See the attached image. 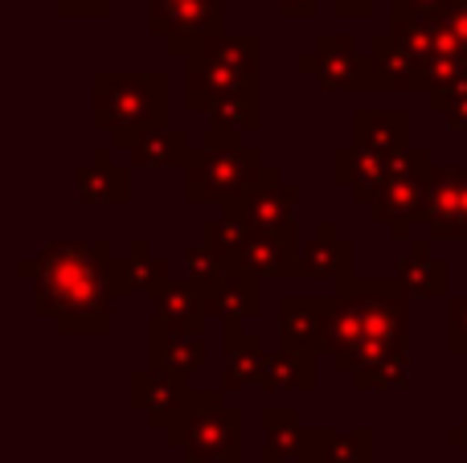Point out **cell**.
<instances>
[{"mask_svg": "<svg viewBox=\"0 0 467 463\" xmlns=\"http://www.w3.org/2000/svg\"><path fill=\"white\" fill-rule=\"evenodd\" d=\"M263 341L254 333H246V324H222V390H258L263 382Z\"/></svg>", "mask_w": 467, "mask_h": 463, "instance_id": "24", "label": "cell"}, {"mask_svg": "<svg viewBox=\"0 0 467 463\" xmlns=\"http://www.w3.org/2000/svg\"><path fill=\"white\" fill-rule=\"evenodd\" d=\"M205 308L218 324H250L263 316V279H254L242 267L213 279V283H205Z\"/></svg>", "mask_w": 467, "mask_h": 463, "instance_id": "19", "label": "cell"}, {"mask_svg": "<svg viewBox=\"0 0 467 463\" xmlns=\"http://www.w3.org/2000/svg\"><path fill=\"white\" fill-rule=\"evenodd\" d=\"M74 197L82 205H128L131 201V172L115 160L111 144L95 148L87 169L74 172Z\"/></svg>", "mask_w": 467, "mask_h": 463, "instance_id": "20", "label": "cell"}, {"mask_svg": "<svg viewBox=\"0 0 467 463\" xmlns=\"http://www.w3.org/2000/svg\"><path fill=\"white\" fill-rule=\"evenodd\" d=\"M263 427V463H324L332 427H304L296 406H266L258 415Z\"/></svg>", "mask_w": 467, "mask_h": 463, "instance_id": "10", "label": "cell"}, {"mask_svg": "<svg viewBox=\"0 0 467 463\" xmlns=\"http://www.w3.org/2000/svg\"><path fill=\"white\" fill-rule=\"evenodd\" d=\"M455 0H389V13H422V16H443Z\"/></svg>", "mask_w": 467, "mask_h": 463, "instance_id": "37", "label": "cell"}, {"mask_svg": "<svg viewBox=\"0 0 467 463\" xmlns=\"http://www.w3.org/2000/svg\"><path fill=\"white\" fill-rule=\"evenodd\" d=\"M90 90H95L90 123L95 131L111 136L115 152H123L140 131L169 123V74H95Z\"/></svg>", "mask_w": 467, "mask_h": 463, "instance_id": "4", "label": "cell"}, {"mask_svg": "<svg viewBox=\"0 0 467 463\" xmlns=\"http://www.w3.org/2000/svg\"><path fill=\"white\" fill-rule=\"evenodd\" d=\"M332 312V295H283L279 300V345L299 357H324V320Z\"/></svg>", "mask_w": 467, "mask_h": 463, "instance_id": "16", "label": "cell"}, {"mask_svg": "<svg viewBox=\"0 0 467 463\" xmlns=\"http://www.w3.org/2000/svg\"><path fill=\"white\" fill-rule=\"evenodd\" d=\"M164 439L185 463H242L246 459V415L226 402V390H193Z\"/></svg>", "mask_w": 467, "mask_h": 463, "instance_id": "5", "label": "cell"}, {"mask_svg": "<svg viewBox=\"0 0 467 463\" xmlns=\"http://www.w3.org/2000/svg\"><path fill=\"white\" fill-rule=\"evenodd\" d=\"M394 160L398 156L373 152V148H361V144L337 148V152H332V180H337L340 189H348L357 205H369V197L378 193V185L389 177Z\"/></svg>", "mask_w": 467, "mask_h": 463, "instance_id": "22", "label": "cell"}, {"mask_svg": "<svg viewBox=\"0 0 467 463\" xmlns=\"http://www.w3.org/2000/svg\"><path fill=\"white\" fill-rule=\"evenodd\" d=\"M443 115H447V123H451L455 131H467V98H460V103H451Z\"/></svg>", "mask_w": 467, "mask_h": 463, "instance_id": "42", "label": "cell"}, {"mask_svg": "<svg viewBox=\"0 0 467 463\" xmlns=\"http://www.w3.org/2000/svg\"><path fill=\"white\" fill-rule=\"evenodd\" d=\"M115 246L107 238L78 242L57 238L33 259L16 262V275L33 279V308L54 324L57 336H111L115 333V292H111Z\"/></svg>", "mask_w": 467, "mask_h": 463, "instance_id": "1", "label": "cell"}, {"mask_svg": "<svg viewBox=\"0 0 467 463\" xmlns=\"http://www.w3.org/2000/svg\"><path fill=\"white\" fill-rule=\"evenodd\" d=\"M152 312H161L172 324H189V328H205L210 324V308H205V287L197 279H169L164 287H156L152 295Z\"/></svg>", "mask_w": 467, "mask_h": 463, "instance_id": "29", "label": "cell"}, {"mask_svg": "<svg viewBox=\"0 0 467 463\" xmlns=\"http://www.w3.org/2000/svg\"><path fill=\"white\" fill-rule=\"evenodd\" d=\"M353 144L386 156H402L414 148V115L406 107H357Z\"/></svg>", "mask_w": 467, "mask_h": 463, "instance_id": "18", "label": "cell"}, {"mask_svg": "<svg viewBox=\"0 0 467 463\" xmlns=\"http://www.w3.org/2000/svg\"><path fill=\"white\" fill-rule=\"evenodd\" d=\"M185 201L189 205H226L263 180H283L275 164H263L254 148H193L185 156Z\"/></svg>", "mask_w": 467, "mask_h": 463, "instance_id": "6", "label": "cell"}, {"mask_svg": "<svg viewBox=\"0 0 467 463\" xmlns=\"http://www.w3.org/2000/svg\"><path fill=\"white\" fill-rule=\"evenodd\" d=\"M373 456H378V439H373V427H353V431H328L324 463H373Z\"/></svg>", "mask_w": 467, "mask_h": 463, "instance_id": "30", "label": "cell"}, {"mask_svg": "<svg viewBox=\"0 0 467 463\" xmlns=\"http://www.w3.org/2000/svg\"><path fill=\"white\" fill-rule=\"evenodd\" d=\"M296 210H299V185L287 180H263V185L246 189L242 197L222 205V213L246 221L250 234H279V230L296 226Z\"/></svg>", "mask_w": 467, "mask_h": 463, "instance_id": "15", "label": "cell"}, {"mask_svg": "<svg viewBox=\"0 0 467 463\" xmlns=\"http://www.w3.org/2000/svg\"><path fill=\"white\" fill-rule=\"evenodd\" d=\"M365 95H422V57L394 33H381L365 49Z\"/></svg>", "mask_w": 467, "mask_h": 463, "instance_id": "12", "label": "cell"}, {"mask_svg": "<svg viewBox=\"0 0 467 463\" xmlns=\"http://www.w3.org/2000/svg\"><path fill=\"white\" fill-rule=\"evenodd\" d=\"M242 262L238 259H226V254H218L210 242H193V246H185V275L189 279H197V283H213V279H222V275H230V271H238Z\"/></svg>", "mask_w": 467, "mask_h": 463, "instance_id": "31", "label": "cell"}, {"mask_svg": "<svg viewBox=\"0 0 467 463\" xmlns=\"http://www.w3.org/2000/svg\"><path fill=\"white\" fill-rule=\"evenodd\" d=\"M435 172L431 164V152L427 148H410L394 160L389 177L378 185V193L369 197V218L378 226L389 230L394 242H414V218H419V205H422V193H427V180Z\"/></svg>", "mask_w": 467, "mask_h": 463, "instance_id": "7", "label": "cell"}, {"mask_svg": "<svg viewBox=\"0 0 467 463\" xmlns=\"http://www.w3.org/2000/svg\"><path fill=\"white\" fill-rule=\"evenodd\" d=\"M246 136H250V131L234 128V123H226V119H210V128H205V136H202V148L230 152V148H246Z\"/></svg>", "mask_w": 467, "mask_h": 463, "instance_id": "36", "label": "cell"}, {"mask_svg": "<svg viewBox=\"0 0 467 463\" xmlns=\"http://www.w3.org/2000/svg\"><path fill=\"white\" fill-rule=\"evenodd\" d=\"M447 443H451V448L467 459V394H463V418L451 427V431H447Z\"/></svg>", "mask_w": 467, "mask_h": 463, "instance_id": "41", "label": "cell"}, {"mask_svg": "<svg viewBox=\"0 0 467 463\" xmlns=\"http://www.w3.org/2000/svg\"><path fill=\"white\" fill-rule=\"evenodd\" d=\"M202 238H205V242H210L218 254H226V259H242V251H246V242H250L254 234H250L246 221L230 218V213H222V218L205 221V226H202Z\"/></svg>", "mask_w": 467, "mask_h": 463, "instance_id": "32", "label": "cell"}, {"mask_svg": "<svg viewBox=\"0 0 467 463\" xmlns=\"http://www.w3.org/2000/svg\"><path fill=\"white\" fill-rule=\"evenodd\" d=\"M148 5V33L164 41V49L185 57L202 37L226 29L222 5L226 0H144Z\"/></svg>", "mask_w": 467, "mask_h": 463, "instance_id": "9", "label": "cell"}, {"mask_svg": "<svg viewBox=\"0 0 467 463\" xmlns=\"http://www.w3.org/2000/svg\"><path fill=\"white\" fill-rule=\"evenodd\" d=\"M263 41L254 33H210L185 54V107L242 131L263 128Z\"/></svg>", "mask_w": 467, "mask_h": 463, "instance_id": "3", "label": "cell"}, {"mask_svg": "<svg viewBox=\"0 0 467 463\" xmlns=\"http://www.w3.org/2000/svg\"><path fill=\"white\" fill-rule=\"evenodd\" d=\"M189 398H193V390H189V377L181 374H164V369L144 365L128 377V406L140 410L152 431H169L181 418V410L189 406Z\"/></svg>", "mask_w": 467, "mask_h": 463, "instance_id": "13", "label": "cell"}, {"mask_svg": "<svg viewBox=\"0 0 467 463\" xmlns=\"http://www.w3.org/2000/svg\"><path fill=\"white\" fill-rule=\"evenodd\" d=\"M275 8H279L283 21H312L316 13H320L324 0H271Z\"/></svg>", "mask_w": 467, "mask_h": 463, "instance_id": "38", "label": "cell"}, {"mask_svg": "<svg viewBox=\"0 0 467 463\" xmlns=\"http://www.w3.org/2000/svg\"><path fill=\"white\" fill-rule=\"evenodd\" d=\"M357 271V246L348 238H340V230L332 221H320L312 234L304 238L299 251V279L312 283H340Z\"/></svg>", "mask_w": 467, "mask_h": 463, "instance_id": "17", "label": "cell"}, {"mask_svg": "<svg viewBox=\"0 0 467 463\" xmlns=\"http://www.w3.org/2000/svg\"><path fill=\"white\" fill-rule=\"evenodd\" d=\"M373 5H381V0H328L332 16H340V21H365V16H373Z\"/></svg>", "mask_w": 467, "mask_h": 463, "instance_id": "39", "label": "cell"}, {"mask_svg": "<svg viewBox=\"0 0 467 463\" xmlns=\"http://www.w3.org/2000/svg\"><path fill=\"white\" fill-rule=\"evenodd\" d=\"M463 292H467V283H463Z\"/></svg>", "mask_w": 467, "mask_h": 463, "instance_id": "44", "label": "cell"}, {"mask_svg": "<svg viewBox=\"0 0 467 463\" xmlns=\"http://www.w3.org/2000/svg\"><path fill=\"white\" fill-rule=\"evenodd\" d=\"M410 300L398 279L348 275L332 283V312L324 320V357L345 377L369 374L394 357H414Z\"/></svg>", "mask_w": 467, "mask_h": 463, "instance_id": "2", "label": "cell"}, {"mask_svg": "<svg viewBox=\"0 0 467 463\" xmlns=\"http://www.w3.org/2000/svg\"><path fill=\"white\" fill-rule=\"evenodd\" d=\"M320 386V361L312 357H299L291 349H271L263 357V382L258 390H271V394H312Z\"/></svg>", "mask_w": 467, "mask_h": 463, "instance_id": "27", "label": "cell"}, {"mask_svg": "<svg viewBox=\"0 0 467 463\" xmlns=\"http://www.w3.org/2000/svg\"><path fill=\"white\" fill-rule=\"evenodd\" d=\"M226 5H234V0H226Z\"/></svg>", "mask_w": 467, "mask_h": 463, "instance_id": "43", "label": "cell"}, {"mask_svg": "<svg viewBox=\"0 0 467 463\" xmlns=\"http://www.w3.org/2000/svg\"><path fill=\"white\" fill-rule=\"evenodd\" d=\"M414 238L431 242H467V164L435 169L422 193L419 218H414Z\"/></svg>", "mask_w": 467, "mask_h": 463, "instance_id": "8", "label": "cell"}, {"mask_svg": "<svg viewBox=\"0 0 467 463\" xmlns=\"http://www.w3.org/2000/svg\"><path fill=\"white\" fill-rule=\"evenodd\" d=\"M189 152H193L189 131L169 128V123H164V128L140 131V136L128 139V148H123V156H128L131 169H181Z\"/></svg>", "mask_w": 467, "mask_h": 463, "instance_id": "26", "label": "cell"}, {"mask_svg": "<svg viewBox=\"0 0 467 463\" xmlns=\"http://www.w3.org/2000/svg\"><path fill=\"white\" fill-rule=\"evenodd\" d=\"M386 5H389V0H386Z\"/></svg>", "mask_w": 467, "mask_h": 463, "instance_id": "45", "label": "cell"}, {"mask_svg": "<svg viewBox=\"0 0 467 463\" xmlns=\"http://www.w3.org/2000/svg\"><path fill=\"white\" fill-rule=\"evenodd\" d=\"M389 33L402 41L406 49H414L419 57H435V54H451L463 49L455 41V33L443 25V16H422V13H389Z\"/></svg>", "mask_w": 467, "mask_h": 463, "instance_id": "28", "label": "cell"}, {"mask_svg": "<svg viewBox=\"0 0 467 463\" xmlns=\"http://www.w3.org/2000/svg\"><path fill=\"white\" fill-rule=\"evenodd\" d=\"M210 349H205V328H189V324H172L161 312H152L148 320V365L164 369V374H181L193 377L205 369Z\"/></svg>", "mask_w": 467, "mask_h": 463, "instance_id": "14", "label": "cell"}, {"mask_svg": "<svg viewBox=\"0 0 467 463\" xmlns=\"http://www.w3.org/2000/svg\"><path fill=\"white\" fill-rule=\"evenodd\" d=\"M443 25L455 33V41H460V46L467 49V0H455V5L447 8V13H443Z\"/></svg>", "mask_w": 467, "mask_h": 463, "instance_id": "40", "label": "cell"}, {"mask_svg": "<svg viewBox=\"0 0 467 463\" xmlns=\"http://www.w3.org/2000/svg\"><path fill=\"white\" fill-rule=\"evenodd\" d=\"M299 251H304V238H299V226H291L279 234H254L238 262L254 279H299Z\"/></svg>", "mask_w": 467, "mask_h": 463, "instance_id": "21", "label": "cell"}, {"mask_svg": "<svg viewBox=\"0 0 467 463\" xmlns=\"http://www.w3.org/2000/svg\"><path fill=\"white\" fill-rule=\"evenodd\" d=\"M447 353L467 357V292L447 300Z\"/></svg>", "mask_w": 467, "mask_h": 463, "instance_id": "34", "label": "cell"}, {"mask_svg": "<svg viewBox=\"0 0 467 463\" xmlns=\"http://www.w3.org/2000/svg\"><path fill=\"white\" fill-rule=\"evenodd\" d=\"M357 394H394V390H406L410 386V357H394L386 365L369 369V374H357L353 377Z\"/></svg>", "mask_w": 467, "mask_h": 463, "instance_id": "33", "label": "cell"}, {"mask_svg": "<svg viewBox=\"0 0 467 463\" xmlns=\"http://www.w3.org/2000/svg\"><path fill=\"white\" fill-rule=\"evenodd\" d=\"M119 0H54V13L66 16V21H90V16H111Z\"/></svg>", "mask_w": 467, "mask_h": 463, "instance_id": "35", "label": "cell"}, {"mask_svg": "<svg viewBox=\"0 0 467 463\" xmlns=\"http://www.w3.org/2000/svg\"><path fill=\"white\" fill-rule=\"evenodd\" d=\"M394 279L414 300H447V292H451V262L431 254V238H414V246L394 267Z\"/></svg>", "mask_w": 467, "mask_h": 463, "instance_id": "25", "label": "cell"}, {"mask_svg": "<svg viewBox=\"0 0 467 463\" xmlns=\"http://www.w3.org/2000/svg\"><path fill=\"white\" fill-rule=\"evenodd\" d=\"M296 70L312 74L328 95H365V54L340 33H324L307 54H296Z\"/></svg>", "mask_w": 467, "mask_h": 463, "instance_id": "11", "label": "cell"}, {"mask_svg": "<svg viewBox=\"0 0 467 463\" xmlns=\"http://www.w3.org/2000/svg\"><path fill=\"white\" fill-rule=\"evenodd\" d=\"M172 279L169 259L152 254L148 238H136L128 246V254H115L111 259V292L115 300L123 295H156V287H164Z\"/></svg>", "mask_w": 467, "mask_h": 463, "instance_id": "23", "label": "cell"}]
</instances>
